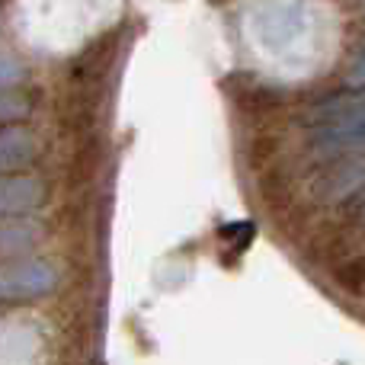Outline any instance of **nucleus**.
<instances>
[{
    "label": "nucleus",
    "instance_id": "f257e3e1",
    "mask_svg": "<svg viewBox=\"0 0 365 365\" xmlns=\"http://www.w3.org/2000/svg\"><path fill=\"white\" fill-rule=\"evenodd\" d=\"M308 125L314 128V151L321 158H349L353 148H359L365 141V96H330L308 115Z\"/></svg>",
    "mask_w": 365,
    "mask_h": 365
},
{
    "label": "nucleus",
    "instance_id": "f03ea898",
    "mask_svg": "<svg viewBox=\"0 0 365 365\" xmlns=\"http://www.w3.org/2000/svg\"><path fill=\"white\" fill-rule=\"evenodd\" d=\"M58 272L45 259L13 257L0 263V302H36L55 292Z\"/></svg>",
    "mask_w": 365,
    "mask_h": 365
},
{
    "label": "nucleus",
    "instance_id": "7ed1b4c3",
    "mask_svg": "<svg viewBox=\"0 0 365 365\" xmlns=\"http://www.w3.org/2000/svg\"><path fill=\"white\" fill-rule=\"evenodd\" d=\"M45 202V182L26 173H4L0 177V218L36 212Z\"/></svg>",
    "mask_w": 365,
    "mask_h": 365
},
{
    "label": "nucleus",
    "instance_id": "20e7f679",
    "mask_svg": "<svg viewBox=\"0 0 365 365\" xmlns=\"http://www.w3.org/2000/svg\"><path fill=\"white\" fill-rule=\"evenodd\" d=\"M362 180H365V160L362 158L353 160V154H349V158H343L340 167L324 170V177L317 180V195L327 202H336L343 195H353V189H359Z\"/></svg>",
    "mask_w": 365,
    "mask_h": 365
},
{
    "label": "nucleus",
    "instance_id": "39448f33",
    "mask_svg": "<svg viewBox=\"0 0 365 365\" xmlns=\"http://www.w3.org/2000/svg\"><path fill=\"white\" fill-rule=\"evenodd\" d=\"M36 138L26 128H4L0 132V177L29 167L36 160Z\"/></svg>",
    "mask_w": 365,
    "mask_h": 365
},
{
    "label": "nucleus",
    "instance_id": "423d86ee",
    "mask_svg": "<svg viewBox=\"0 0 365 365\" xmlns=\"http://www.w3.org/2000/svg\"><path fill=\"white\" fill-rule=\"evenodd\" d=\"M38 237V227L32 221H0V257L13 259L29 250Z\"/></svg>",
    "mask_w": 365,
    "mask_h": 365
},
{
    "label": "nucleus",
    "instance_id": "0eeeda50",
    "mask_svg": "<svg viewBox=\"0 0 365 365\" xmlns=\"http://www.w3.org/2000/svg\"><path fill=\"white\" fill-rule=\"evenodd\" d=\"M29 109H32V103L23 93H16L10 87H0V122L23 119V115H29Z\"/></svg>",
    "mask_w": 365,
    "mask_h": 365
},
{
    "label": "nucleus",
    "instance_id": "6e6552de",
    "mask_svg": "<svg viewBox=\"0 0 365 365\" xmlns=\"http://www.w3.org/2000/svg\"><path fill=\"white\" fill-rule=\"evenodd\" d=\"M336 279H340L346 289H359V285L365 282V257L362 259H353V263H346V266H340Z\"/></svg>",
    "mask_w": 365,
    "mask_h": 365
}]
</instances>
